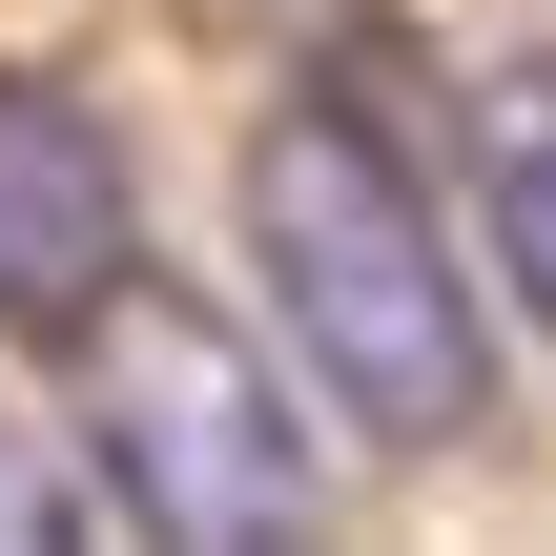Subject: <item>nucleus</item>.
Segmentation results:
<instances>
[{"label": "nucleus", "instance_id": "obj_1", "mask_svg": "<svg viewBox=\"0 0 556 556\" xmlns=\"http://www.w3.org/2000/svg\"><path fill=\"white\" fill-rule=\"evenodd\" d=\"M227 227H248L268 351H289V392H309L330 433H371V454H475V433H495L475 248H454V206L413 186V144H392L371 103L289 83V103L248 124V186H227Z\"/></svg>", "mask_w": 556, "mask_h": 556}, {"label": "nucleus", "instance_id": "obj_2", "mask_svg": "<svg viewBox=\"0 0 556 556\" xmlns=\"http://www.w3.org/2000/svg\"><path fill=\"white\" fill-rule=\"evenodd\" d=\"M41 351L124 556H330V433L248 309H206L186 268H103Z\"/></svg>", "mask_w": 556, "mask_h": 556}, {"label": "nucleus", "instance_id": "obj_3", "mask_svg": "<svg viewBox=\"0 0 556 556\" xmlns=\"http://www.w3.org/2000/svg\"><path fill=\"white\" fill-rule=\"evenodd\" d=\"M103 268H144V206H124V144H103V103H62V83H0V330H62Z\"/></svg>", "mask_w": 556, "mask_h": 556}, {"label": "nucleus", "instance_id": "obj_4", "mask_svg": "<svg viewBox=\"0 0 556 556\" xmlns=\"http://www.w3.org/2000/svg\"><path fill=\"white\" fill-rule=\"evenodd\" d=\"M475 227H495V268H516V309L556 330V41L475 83Z\"/></svg>", "mask_w": 556, "mask_h": 556}, {"label": "nucleus", "instance_id": "obj_5", "mask_svg": "<svg viewBox=\"0 0 556 556\" xmlns=\"http://www.w3.org/2000/svg\"><path fill=\"white\" fill-rule=\"evenodd\" d=\"M0 556H124L103 475H83V433H62L41 392H0Z\"/></svg>", "mask_w": 556, "mask_h": 556}]
</instances>
